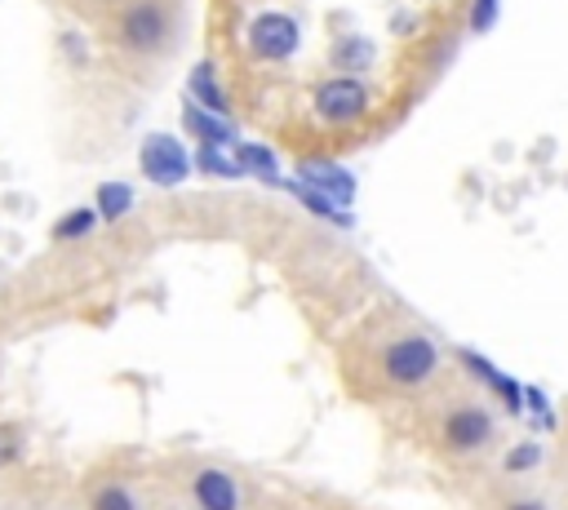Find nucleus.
<instances>
[{"label": "nucleus", "mask_w": 568, "mask_h": 510, "mask_svg": "<svg viewBox=\"0 0 568 510\" xmlns=\"http://www.w3.org/2000/svg\"><path fill=\"white\" fill-rule=\"evenodd\" d=\"M191 93H195V102H200V111H226V93H222V84H217V75H213V67L209 62H200L195 71H191Z\"/></svg>", "instance_id": "10"}, {"label": "nucleus", "mask_w": 568, "mask_h": 510, "mask_svg": "<svg viewBox=\"0 0 568 510\" xmlns=\"http://www.w3.org/2000/svg\"><path fill=\"white\" fill-rule=\"evenodd\" d=\"M297 40H302L297 22H293L288 13H280V9H262V13H253V22H248V49H253L257 58H266V62L293 58Z\"/></svg>", "instance_id": "5"}, {"label": "nucleus", "mask_w": 568, "mask_h": 510, "mask_svg": "<svg viewBox=\"0 0 568 510\" xmlns=\"http://www.w3.org/2000/svg\"><path fill=\"white\" fill-rule=\"evenodd\" d=\"M439 368H444V350L417 324L382 328L368 341V381L386 395H422L439 381Z\"/></svg>", "instance_id": "2"}, {"label": "nucleus", "mask_w": 568, "mask_h": 510, "mask_svg": "<svg viewBox=\"0 0 568 510\" xmlns=\"http://www.w3.org/2000/svg\"><path fill=\"white\" fill-rule=\"evenodd\" d=\"M18 457H22V430L13 421H0V470L18 466Z\"/></svg>", "instance_id": "15"}, {"label": "nucleus", "mask_w": 568, "mask_h": 510, "mask_svg": "<svg viewBox=\"0 0 568 510\" xmlns=\"http://www.w3.org/2000/svg\"><path fill=\"white\" fill-rule=\"evenodd\" d=\"M493 13H497V0H475L470 27H475V31H488V27H493Z\"/></svg>", "instance_id": "20"}, {"label": "nucleus", "mask_w": 568, "mask_h": 510, "mask_svg": "<svg viewBox=\"0 0 568 510\" xmlns=\"http://www.w3.org/2000/svg\"><path fill=\"white\" fill-rule=\"evenodd\" d=\"M186 124L200 133V142H204V146H231V124H222V120L204 115L200 106H186Z\"/></svg>", "instance_id": "13"}, {"label": "nucleus", "mask_w": 568, "mask_h": 510, "mask_svg": "<svg viewBox=\"0 0 568 510\" xmlns=\"http://www.w3.org/2000/svg\"><path fill=\"white\" fill-rule=\"evenodd\" d=\"M62 4H71V9L84 13V18H111L124 0H62Z\"/></svg>", "instance_id": "17"}, {"label": "nucleus", "mask_w": 568, "mask_h": 510, "mask_svg": "<svg viewBox=\"0 0 568 510\" xmlns=\"http://www.w3.org/2000/svg\"><path fill=\"white\" fill-rule=\"evenodd\" d=\"M368 102H373V93H368V84H364L359 75H328V80H320L315 93H311L315 115H320L324 124H337V129L364 120Z\"/></svg>", "instance_id": "4"}, {"label": "nucleus", "mask_w": 568, "mask_h": 510, "mask_svg": "<svg viewBox=\"0 0 568 510\" xmlns=\"http://www.w3.org/2000/svg\"><path fill=\"white\" fill-rule=\"evenodd\" d=\"M497 435V412L484 399H453L439 417V448L448 457H475L493 443Z\"/></svg>", "instance_id": "3"}, {"label": "nucleus", "mask_w": 568, "mask_h": 510, "mask_svg": "<svg viewBox=\"0 0 568 510\" xmlns=\"http://www.w3.org/2000/svg\"><path fill=\"white\" fill-rule=\"evenodd\" d=\"M191 501L200 510H240V479L222 466H200L191 475Z\"/></svg>", "instance_id": "7"}, {"label": "nucleus", "mask_w": 568, "mask_h": 510, "mask_svg": "<svg viewBox=\"0 0 568 510\" xmlns=\"http://www.w3.org/2000/svg\"><path fill=\"white\" fill-rule=\"evenodd\" d=\"M138 164H142V173H146L155 186H178V182L191 173V155H186L182 142L169 137V133H151V137L142 142Z\"/></svg>", "instance_id": "6"}, {"label": "nucleus", "mask_w": 568, "mask_h": 510, "mask_svg": "<svg viewBox=\"0 0 568 510\" xmlns=\"http://www.w3.org/2000/svg\"><path fill=\"white\" fill-rule=\"evenodd\" d=\"M240 164H248L253 173H271V151H262V146H240Z\"/></svg>", "instance_id": "19"}, {"label": "nucleus", "mask_w": 568, "mask_h": 510, "mask_svg": "<svg viewBox=\"0 0 568 510\" xmlns=\"http://www.w3.org/2000/svg\"><path fill=\"white\" fill-rule=\"evenodd\" d=\"M93 208H98L102 222H120L124 213H133V186H124V182H102Z\"/></svg>", "instance_id": "11"}, {"label": "nucleus", "mask_w": 568, "mask_h": 510, "mask_svg": "<svg viewBox=\"0 0 568 510\" xmlns=\"http://www.w3.org/2000/svg\"><path fill=\"white\" fill-rule=\"evenodd\" d=\"M457 359H462V364L475 373V381H484V386H488V390H493V395H497V399L510 408V417H519V412H524V390H519V386H515L506 373H497V368H493L488 359H479L475 350H457Z\"/></svg>", "instance_id": "8"}, {"label": "nucleus", "mask_w": 568, "mask_h": 510, "mask_svg": "<svg viewBox=\"0 0 568 510\" xmlns=\"http://www.w3.org/2000/svg\"><path fill=\"white\" fill-rule=\"evenodd\" d=\"M98 208L93 204H80V208H71V213H62L58 222H53V239L58 244H75V239H89L93 231H98Z\"/></svg>", "instance_id": "9"}, {"label": "nucleus", "mask_w": 568, "mask_h": 510, "mask_svg": "<svg viewBox=\"0 0 568 510\" xmlns=\"http://www.w3.org/2000/svg\"><path fill=\"white\" fill-rule=\"evenodd\" d=\"M506 510H546V506H541L537 497H515V501H510Z\"/></svg>", "instance_id": "21"}, {"label": "nucleus", "mask_w": 568, "mask_h": 510, "mask_svg": "<svg viewBox=\"0 0 568 510\" xmlns=\"http://www.w3.org/2000/svg\"><path fill=\"white\" fill-rule=\"evenodd\" d=\"M537 461H541V448H537L532 439H528V443H515V448L501 457V466H506L510 475H524V470H532Z\"/></svg>", "instance_id": "14"}, {"label": "nucleus", "mask_w": 568, "mask_h": 510, "mask_svg": "<svg viewBox=\"0 0 568 510\" xmlns=\"http://www.w3.org/2000/svg\"><path fill=\"white\" fill-rule=\"evenodd\" d=\"M89 510H138V497H133L129 483L111 479V483H98L89 492Z\"/></svg>", "instance_id": "12"}, {"label": "nucleus", "mask_w": 568, "mask_h": 510, "mask_svg": "<svg viewBox=\"0 0 568 510\" xmlns=\"http://www.w3.org/2000/svg\"><path fill=\"white\" fill-rule=\"evenodd\" d=\"M524 399L532 404V412H537V426H541V430H555V412L546 408V395H541L537 386H528V390H524Z\"/></svg>", "instance_id": "18"}, {"label": "nucleus", "mask_w": 568, "mask_h": 510, "mask_svg": "<svg viewBox=\"0 0 568 510\" xmlns=\"http://www.w3.org/2000/svg\"><path fill=\"white\" fill-rule=\"evenodd\" d=\"M182 27H186L182 0H124L111 18H102L111 53L138 71L164 67L182 44Z\"/></svg>", "instance_id": "1"}, {"label": "nucleus", "mask_w": 568, "mask_h": 510, "mask_svg": "<svg viewBox=\"0 0 568 510\" xmlns=\"http://www.w3.org/2000/svg\"><path fill=\"white\" fill-rule=\"evenodd\" d=\"M337 62L355 71V67L373 62V44H368V40H342V44H337Z\"/></svg>", "instance_id": "16"}]
</instances>
